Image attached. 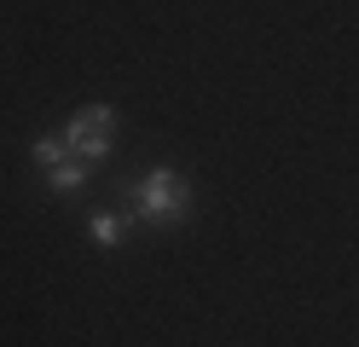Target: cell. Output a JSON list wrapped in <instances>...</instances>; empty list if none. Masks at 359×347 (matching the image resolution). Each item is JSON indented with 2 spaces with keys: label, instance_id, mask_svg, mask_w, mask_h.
<instances>
[{
  "label": "cell",
  "instance_id": "cell-5",
  "mask_svg": "<svg viewBox=\"0 0 359 347\" xmlns=\"http://www.w3.org/2000/svg\"><path fill=\"white\" fill-rule=\"evenodd\" d=\"M29 156H35V168H58L70 151H64V139H35V151H29Z\"/></svg>",
  "mask_w": 359,
  "mask_h": 347
},
{
  "label": "cell",
  "instance_id": "cell-1",
  "mask_svg": "<svg viewBox=\"0 0 359 347\" xmlns=\"http://www.w3.org/2000/svg\"><path fill=\"white\" fill-rule=\"evenodd\" d=\"M128 203H133L140 220H186L191 185H186V174H174V168H151L140 179V191H128Z\"/></svg>",
  "mask_w": 359,
  "mask_h": 347
},
{
  "label": "cell",
  "instance_id": "cell-4",
  "mask_svg": "<svg viewBox=\"0 0 359 347\" xmlns=\"http://www.w3.org/2000/svg\"><path fill=\"white\" fill-rule=\"evenodd\" d=\"M87 231H93L99 249H116V243H122V215H93V220H87Z\"/></svg>",
  "mask_w": 359,
  "mask_h": 347
},
{
  "label": "cell",
  "instance_id": "cell-3",
  "mask_svg": "<svg viewBox=\"0 0 359 347\" xmlns=\"http://www.w3.org/2000/svg\"><path fill=\"white\" fill-rule=\"evenodd\" d=\"M47 185H53V191H81V185H87V162L64 156L58 168H47Z\"/></svg>",
  "mask_w": 359,
  "mask_h": 347
},
{
  "label": "cell",
  "instance_id": "cell-2",
  "mask_svg": "<svg viewBox=\"0 0 359 347\" xmlns=\"http://www.w3.org/2000/svg\"><path fill=\"white\" fill-rule=\"evenodd\" d=\"M110 128H116V110H110V104H81L70 116V128H64V151L93 168V162L110 156Z\"/></svg>",
  "mask_w": 359,
  "mask_h": 347
}]
</instances>
